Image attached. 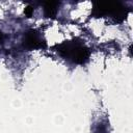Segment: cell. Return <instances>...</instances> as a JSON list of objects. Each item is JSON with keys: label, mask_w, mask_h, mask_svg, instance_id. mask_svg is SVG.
Masks as SVG:
<instances>
[{"label": "cell", "mask_w": 133, "mask_h": 133, "mask_svg": "<svg viewBox=\"0 0 133 133\" xmlns=\"http://www.w3.org/2000/svg\"><path fill=\"white\" fill-rule=\"evenodd\" d=\"M59 52L66 58L77 63H83L88 58V50L75 42H66L59 46Z\"/></svg>", "instance_id": "obj_1"}, {"label": "cell", "mask_w": 133, "mask_h": 133, "mask_svg": "<svg viewBox=\"0 0 133 133\" xmlns=\"http://www.w3.org/2000/svg\"><path fill=\"white\" fill-rule=\"evenodd\" d=\"M41 38L37 36V34L34 31H31L29 33H27L26 38L24 41V46L32 49V48H37V47H42V43H41Z\"/></svg>", "instance_id": "obj_2"}]
</instances>
